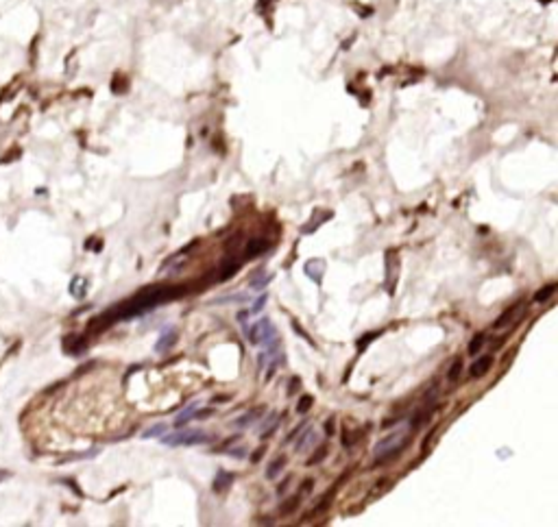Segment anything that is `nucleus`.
Returning a JSON list of instances; mask_svg holds the SVG:
<instances>
[{"mask_svg":"<svg viewBox=\"0 0 558 527\" xmlns=\"http://www.w3.org/2000/svg\"><path fill=\"white\" fill-rule=\"evenodd\" d=\"M408 445V431L406 429H395L392 433H388L386 438H382L379 443L373 447V456H375L377 462H390L392 458H397L402 449Z\"/></svg>","mask_w":558,"mask_h":527,"instance_id":"f257e3e1","label":"nucleus"},{"mask_svg":"<svg viewBox=\"0 0 558 527\" xmlns=\"http://www.w3.org/2000/svg\"><path fill=\"white\" fill-rule=\"evenodd\" d=\"M207 440H209V433H205V431L183 429V431H175V433L164 436L162 443L168 447H196V445H205Z\"/></svg>","mask_w":558,"mask_h":527,"instance_id":"f03ea898","label":"nucleus"},{"mask_svg":"<svg viewBox=\"0 0 558 527\" xmlns=\"http://www.w3.org/2000/svg\"><path fill=\"white\" fill-rule=\"evenodd\" d=\"M247 335L253 344H262V346H266V344H271L273 340H277V331H275L273 322L268 318H262V320L255 322L251 329H247Z\"/></svg>","mask_w":558,"mask_h":527,"instance_id":"7ed1b4c3","label":"nucleus"},{"mask_svg":"<svg viewBox=\"0 0 558 527\" xmlns=\"http://www.w3.org/2000/svg\"><path fill=\"white\" fill-rule=\"evenodd\" d=\"M491 366H493V358H491V355H482V358H477L473 364H471V368H469V377H473V379L484 377V375L491 371Z\"/></svg>","mask_w":558,"mask_h":527,"instance_id":"20e7f679","label":"nucleus"},{"mask_svg":"<svg viewBox=\"0 0 558 527\" xmlns=\"http://www.w3.org/2000/svg\"><path fill=\"white\" fill-rule=\"evenodd\" d=\"M299 431H301V429H299ZM316 438H318L316 429H314V427H305V429L301 431V433H297V443H294V449H297V451H303V449H307V447H312L314 443H316Z\"/></svg>","mask_w":558,"mask_h":527,"instance_id":"39448f33","label":"nucleus"},{"mask_svg":"<svg viewBox=\"0 0 558 527\" xmlns=\"http://www.w3.org/2000/svg\"><path fill=\"white\" fill-rule=\"evenodd\" d=\"M268 248V240H264V238H253V240H249L247 242V246H245V257L247 259H251V257H258V255H262Z\"/></svg>","mask_w":558,"mask_h":527,"instance_id":"423d86ee","label":"nucleus"},{"mask_svg":"<svg viewBox=\"0 0 558 527\" xmlns=\"http://www.w3.org/2000/svg\"><path fill=\"white\" fill-rule=\"evenodd\" d=\"M279 414H268V416H264L262 418V423H260V438H268V436H273V431L277 429V425H279Z\"/></svg>","mask_w":558,"mask_h":527,"instance_id":"0eeeda50","label":"nucleus"},{"mask_svg":"<svg viewBox=\"0 0 558 527\" xmlns=\"http://www.w3.org/2000/svg\"><path fill=\"white\" fill-rule=\"evenodd\" d=\"M323 273H325V261L323 259H312V261L305 264V275L310 277L312 281L321 283V277H323Z\"/></svg>","mask_w":558,"mask_h":527,"instance_id":"6e6552de","label":"nucleus"},{"mask_svg":"<svg viewBox=\"0 0 558 527\" xmlns=\"http://www.w3.org/2000/svg\"><path fill=\"white\" fill-rule=\"evenodd\" d=\"M177 340V331L175 329H164V333L160 335V340L155 342V351H166V348H170L175 344Z\"/></svg>","mask_w":558,"mask_h":527,"instance_id":"1a4fd4ad","label":"nucleus"},{"mask_svg":"<svg viewBox=\"0 0 558 527\" xmlns=\"http://www.w3.org/2000/svg\"><path fill=\"white\" fill-rule=\"evenodd\" d=\"M262 414H264V407H253L251 412H247L242 418L235 420V425H238V427H249L251 423H255V420H258V418L262 416Z\"/></svg>","mask_w":558,"mask_h":527,"instance_id":"9d476101","label":"nucleus"},{"mask_svg":"<svg viewBox=\"0 0 558 527\" xmlns=\"http://www.w3.org/2000/svg\"><path fill=\"white\" fill-rule=\"evenodd\" d=\"M519 307H521V303H515V305H513V307H508V309H506V312H504V314L500 316V318H497V320H495V325H493V327H495V329H502L504 325H508V322H510V320H513V316L517 314V309H519Z\"/></svg>","mask_w":558,"mask_h":527,"instance_id":"9b49d317","label":"nucleus"},{"mask_svg":"<svg viewBox=\"0 0 558 527\" xmlns=\"http://www.w3.org/2000/svg\"><path fill=\"white\" fill-rule=\"evenodd\" d=\"M484 340H487V333H475L473 338H471V342H469V346H467V351H469V355H477L480 353V348H482V344H484Z\"/></svg>","mask_w":558,"mask_h":527,"instance_id":"f8f14e48","label":"nucleus"},{"mask_svg":"<svg viewBox=\"0 0 558 527\" xmlns=\"http://www.w3.org/2000/svg\"><path fill=\"white\" fill-rule=\"evenodd\" d=\"M194 414H196V405H190L188 410H183L179 416L175 418V427H183L186 423H190V420L194 418Z\"/></svg>","mask_w":558,"mask_h":527,"instance_id":"ddd939ff","label":"nucleus"},{"mask_svg":"<svg viewBox=\"0 0 558 527\" xmlns=\"http://www.w3.org/2000/svg\"><path fill=\"white\" fill-rule=\"evenodd\" d=\"M284 464H286V458L281 456V458H277L275 460V462H271V466H268V471H266V477L268 479H275L281 473V469H284Z\"/></svg>","mask_w":558,"mask_h":527,"instance_id":"4468645a","label":"nucleus"},{"mask_svg":"<svg viewBox=\"0 0 558 527\" xmlns=\"http://www.w3.org/2000/svg\"><path fill=\"white\" fill-rule=\"evenodd\" d=\"M556 292V283H547L545 288H541V290H536V294H534V301L536 303H543V301H547L549 296H552Z\"/></svg>","mask_w":558,"mask_h":527,"instance_id":"2eb2a0df","label":"nucleus"},{"mask_svg":"<svg viewBox=\"0 0 558 527\" xmlns=\"http://www.w3.org/2000/svg\"><path fill=\"white\" fill-rule=\"evenodd\" d=\"M231 479H233V475H227L225 471H220L218 477H216V482H214V488H216V490H222L225 486L231 484Z\"/></svg>","mask_w":558,"mask_h":527,"instance_id":"dca6fc26","label":"nucleus"},{"mask_svg":"<svg viewBox=\"0 0 558 527\" xmlns=\"http://www.w3.org/2000/svg\"><path fill=\"white\" fill-rule=\"evenodd\" d=\"M312 403H314V399L310 397V394L301 397V399H299V403H297V414H305V412L312 407Z\"/></svg>","mask_w":558,"mask_h":527,"instance_id":"f3484780","label":"nucleus"},{"mask_svg":"<svg viewBox=\"0 0 558 527\" xmlns=\"http://www.w3.org/2000/svg\"><path fill=\"white\" fill-rule=\"evenodd\" d=\"M460 371H462V362L456 360L454 364H451L449 373H447V379H449V381H458V377H460Z\"/></svg>","mask_w":558,"mask_h":527,"instance_id":"a211bd4d","label":"nucleus"},{"mask_svg":"<svg viewBox=\"0 0 558 527\" xmlns=\"http://www.w3.org/2000/svg\"><path fill=\"white\" fill-rule=\"evenodd\" d=\"M238 268H240V264H238V261L229 264V266L225 264V268H222V273H220V279H222V281H225V279H229V277H231V275H233V273H235V270H238Z\"/></svg>","mask_w":558,"mask_h":527,"instance_id":"6ab92c4d","label":"nucleus"},{"mask_svg":"<svg viewBox=\"0 0 558 527\" xmlns=\"http://www.w3.org/2000/svg\"><path fill=\"white\" fill-rule=\"evenodd\" d=\"M166 429H168V427H166V425H164V423H160V425H155V427H150V429H148L146 433H144V438H155V436H162V433H164V431H166Z\"/></svg>","mask_w":558,"mask_h":527,"instance_id":"aec40b11","label":"nucleus"},{"mask_svg":"<svg viewBox=\"0 0 558 527\" xmlns=\"http://www.w3.org/2000/svg\"><path fill=\"white\" fill-rule=\"evenodd\" d=\"M379 333H382V331H373V333H369V335H364V338H360V342H358V351H364V348H366V344H369V342H373V340H375Z\"/></svg>","mask_w":558,"mask_h":527,"instance_id":"412c9836","label":"nucleus"},{"mask_svg":"<svg viewBox=\"0 0 558 527\" xmlns=\"http://www.w3.org/2000/svg\"><path fill=\"white\" fill-rule=\"evenodd\" d=\"M266 299H268V296H266V294H262L260 299L255 301V305H253L251 309H249V312H251V314H260V312H262V307L266 305Z\"/></svg>","mask_w":558,"mask_h":527,"instance_id":"4be33fe9","label":"nucleus"},{"mask_svg":"<svg viewBox=\"0 0 558 527\" xmlns=\"http://www.w3.org/2000/svg\"><path fill=\"white\" fill-rule=\"evenodd\" d=\"M325 456H327V447H321L318 453H316V456H312V458H310V462H307V464H318V462H323Z\"/></svg>","mask_w":558,"mask_h":527,"instance_id":"5701e85b","label":"nucleus"},{"mask_svg":"<svg viewBox=\"0 0 558 527\" xmlns=\"http://www.w3.org/2000/svg\"><path fill=\"white\" fill-rule=\"evenodd\" d=\"M297 505H299V499H297V497H292L290 501H288V505H284V508H279V512H281V514H288V512H292L294 508H297Z\"/></svg>","mask_w":558,"mask_h":527,"instance_id":"b1692460","label":"nucleus"},{"mask_svg":"<svg viewBox=\"0 0 558 527\" xmlns=\"http://www.w3.org/2000/svg\"><path fill=\"white\" fill-rule=\"evenodd\" d=\"M330 499H332V490L327 492V495H325L323 499H321V503L316 505V508H314V512H323V510L327 508V505H330Z\"/></svg>","mask_w":558,"mask_h":527,"instance_id":"393cba45","label":"nucleus"},{"mask_svg":"<svg viewBox=\"0 0 558 527\" xmlns=\"http://www.w3.org/2000/svg\"><path fill=\"white\" fill-rule=\"evenodd\" d=\"M271 279H273L271 275H268L266 279H253V281H251V288H255V290H262V288L266 286V283H271Z\"/></svg>","mask_w":558,"mask_h":527,"instance_id":"a878e982","label":"nucleus"},{"mask_svg":"<svg viewBox=\"0 0 558 527\" xmlns=\"http://www.w3.org/2000/svg\"><path fill=\"white\" fill-rule=\"evenodd\" d=\"M299 386H301V379H299V377H292V379H290V388H288V394H292L294 390H299Z\"/></svg>","mask_w":558,"mask_h":527,"instance_id":"bb28decb","label":"nucleus"},{"mask_svg":"<svg viewBox=\"0 0 558 527\" xmlns=\"http://www.w3.org/2000/svg\"><path fill=\"white\" fill-rule=\"evenodd\" d=\"M288 484H290V477H286L284 482H281V484L277 486V495H284V492L288 490Z\"/></svg>","mask_w":558,"mask_h":527,"instance_id":"cd10ccee","label":"nucleus"},{"mask_svg":"<svg viewBox=\"0 0 558 527\" xmlns=\"http://www.w3.org/2000/svg\"><path fill=\"white\" fill-rule=\"evenodd\" d=\"M325 433H327V436H332V433H334V418L325 420Z\"/></svg>","mask_w":558,"mask_h":527,"instance_id":"c85d7f7f","label":"nucleus"},{"mask_svg":"<svg viewBox=\"0 0 558 527\" xmlns=\"http://www.w3.org/2000/svg\"><path fill=\"white\" fill-rule=\"evenodd\" d=\"M249 314H251V312H249V309H245V312H240V314H238V320H240V322H247Z\"/></svg>","mask_w":558,"mask_h":527,"instance_id":"c756f323","label":"nucleus"},{"mask_svg":"<svg viewBox=\"0 0 558 527\" xmlns=\"http://www.w3.org/2000/svg\"><path fill=\"white\" fill-rule=\"evenodd\" d=\"M262 456H264V449H258V451L253 453V458H251V460H253V462H258V460H260Z\"/></svg>","mask_w":558,"mask_h":527,"instance_id":"7c9ffc66","label":"nucleus"},{"mask_svg":"<svg viewBox=\"0 0 558 527\" xmlns=\"http://www.w3.org/2000/svg\"><path fill=\"white\" fill-rule=\"evenodd\" d=\"M242 451H245V449H231L229 453H231V456H235V458H242V456H245V453H242Z\"/></svg>","mask_w":558,"mask_h":527,"instance_id":"2f4dec72","label":"nucleus"},{"mask_svg":"<svg viewBox=\"0 0 558 527\" xmlns=\"http://www.w3.org/2000/svg\"><path fill=\"white\" fill-rule=\"evenodd\" d=\"M310 488H312V479H305V482H303V492H307Z\"/></svg>","mask_w":558,"mask_h":527,"instance_id":"473e14b6","label":"nucleus"}]
</instances>
